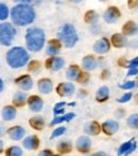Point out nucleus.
Masks as SVG:
<instances>
[{
	"label": "nucleus",
	"instance_id": "f257e3e1",
	"mask_svg": "<svg viewBox=\"0 0 138 156\" xmlns=\"http://www.w3.org/2000/svg\"><path fill=\"white\" fill-rule=\"evenodd\" d=\"M10 19L15 27H27L36 19V12L29 4H15L10 9Z\"/></svg>",
	"mask_w": 138,
	"mask_h": 156
},
{
	"label": "nucleus",
	"instance_id": "f03ea898",
	"mask_svg": "<svg viewBox=\"0 0 138 156\" xmlns=\"http://www.w3.org/2000/svg\"><path fill=\"white\" fill-rule=\"evenodd\" d=\"M5 61L10 69H22L28 65L30 56L27 48L22 47V46H13L5 53Z\"/></svg>",
	"mask_w": 138,
	"mask_h": 156
},
{
	"label": "nucleus",
	"instance_id": "7ed1b4c3",
	"mask_svg": "<svg viewBox=\"0 0 138 156\" xmlns=\"http://www.w3.org/2000/svg\"><path fill=\"white\" fill-rule=\"evenodd\" d=\"M26 48L30 52H40L46 44V33L40 27H30L27 29L26 36Z\"/></svg>",
	"mask_w": 138,
	"mask_h": 156
},
{
	"label": "nucleus",
	"instance_id": "20e7f679",
	"mask_svg": "<svg viewBox=\"0 0 138 156\" xmlns=\"http://www.w3.org/2000/svg\"><path fill=\"white\" fill-rule=\"evenodd\" d=\"M57 36H58V40L62 42V44L66 48H72L79 41V34L76 32L75 27L70 24V23H65L60 28Z\"/></svg>",
	"mask_w": 138,
	"mask_h": 156
},
{
	"label": "nucleus",
	"instance_id": "39448f33",
	"mask_svg": "<svg viewBox=\"0 0 138 156\" xmlns=\"http://www.w3.org/2000/svg\"><path fill=\"white\" fill-rule=\"evenodd\" d=\"M17 27L10 22H0V44L10 47L17 37Z\"/></svg>",
	"mask_w": 138,
	"mask_h": 156
},
{
	"label": "nucleus",
	"instance_id": "423d86ee",
	"mask_svg": "<svg viewBox=\"0 0 138 156\" xmlns=\"http://www.w3.org/2000/svg\"><path fill=\"white\" fill-rule=\"evenodd\" d=\"M65 66V58L60 56H50L44 62V67L51 71H58Z\"/></svg>",
	"mask_w": 138,
	"mask_h": 156
},
{
	"label": "nucleus",
	"instance_id": "0eeeda50",
	"mask_svg": "<svg viewBox=\"0 0 138 156\" xmlns=\"http://www.w3.org/2000/svg\"><path fill=\"white\" fill-rule=\"evenodd\" d=\"M56 91L60 97L62 98H67V97H71L75 94V85L71 81H66V83H60L56 88Z\"/></svg>",
	"mask_w": 138,
	"mask_h": 156
},
{
	"label": "nucleus",
	"instance_id": "6e6552de",
	"mask_svg": "<svg viewBox=\"0 0 138 156\" xmlns=\"http://www.w3.org/2000/svg\"><path fill=\"white\" fill-rule=\"evenodd\" d=\"M75 147L80 154H89L90 150H91V140H90V137L88 135L78 137L76 144H75Z\"/></svg>",
	"mask_w": 138,
	"mask_h": 156
},
{
	"label": "nucleus",
	"instance_id": "1a4fd4ad",
	"mask_svg": "<svg viewBox=\"0 0 138 156\" xmlns=\"http://www.w3.org/2000/svg\"><path fill=\"white\" fill-rule=\"evenodd\" d=\"M137 150V141L131 138L129 141L123 142L118 149V156H131Z\"/></svg>",
	"mask_w": 138,
	"mask_h": 156
},
{
	"label": "nucleus",
	"instance_id": "9d476101",
	"mask_svg": "<svg viewBox=\"0 0 138 156\" xmlns=\"http://www.w3.org/2000/svg\"><path fill=\"white\" fill-rule=\"evenodd\" d=\"M15 84L18 85V87L20 88V90H24V91H29L33 89V79L32 76L28 75V74H24V75H20L18 76L17 79H15Z\"/></svg>",
	"mask_w": 138,
	"mask_h": 156
},
{
	"label": "nucleus",
	"instance_id": "9b49d317",
	"mask_svg": "<svg viewBox=\"0 0 138 156\" xmlns=\"http://www.w3.org/2000/svg\"><path fill=\"white\" fill-rule=\"evenodd\" d=\"M110 46H112V42L108 40V38H100V40H98L94 46H93V50L95 53L98 55H105V53H108L110 51Z\"/></svg>",
	"mask_w": 138,
	"mask_h": 156
},
{
	"label": "nucleus",
	"instance_id": "f8f14e48",
	"mask_svg": "<svg viewBox=\"0 0 138 156\" xmlns=\"http://www.w3.org/2000/svg\"><path fill=\"white\" fill-rule=\"evenodd\" d=\"M27 105H28L30 112L38 113V112H41L43 109L44 103H43V99L40 95H30V97H28Z\"/></svg>",
	"mask_w": 138,
	"mask_h": 156
},
{
	"label": "nucleus",
	"instance_id": "ddd939ff",
	"mask_svg": "<svg viewBox=\"0 0 138 156\" xmlns=\"http://www.w3.org/2000/svg\"><path fill=\"white\" fill-rule=\"evenodd\" d=\"M119 131V123L114 119H106L102 124V132L106 136H113Z\"/></svg>",
	"mask_w": 138,
	"mask_h": 156
},
{
	"label": "nucleus",
	"instance_id": "4468645a",
	"mask_svg": "<svg viewBox=\"0 0 138 156\" xmlns=\"http://www.w3.org/2000/svg\"><path fill=\"white\" fill-rule=\"evenodd\" d=\"M23 147L26 150H29V151H34L37 150L38 147L41 145V141H40V137L37 135H29V136H26L23 138Z\"/></svg>",
	"mask_w": 138,
	"mask_h": 156
},
{
	"label": "nucleus",
	"instance_id": "2eb2a0df",
	"mask_svg": "<svg viewBox=\"0 0 138 156\" xmlns=\"http://www.w3.org/2000/svg\"><path fill=\"white\" fill-rule=\"evenodd\" d=\"M120 10L118 9L117 6H109L108 9L105 10L104 15H103V18L104 20L108 23V24H113V23H116L118 22V19L120 18Z\"/></svg>",
	"mask_w": 138,
	"mask_h": 156
},
{
	"label": "nucleus",
	"instance_id": "dca6fc26",
	"mask_svg": "<svg viewBox=\"0 0 138 156\" xmlns=\"http://www.w3.org/2000/svg\"><path fill=\"white\" fill-rule=\"evenodd\" d=\"M6 135L13 141H20L26 137V129L22 126H12L6 129Z\"/></svg>",
	"mask_w": 138,
	"mask_h": 156
},
{
	"label": "nucleus",
	"instance_id": "f3484780",
	"mask_svg": "<svg viewBox=\"0 0 138 156\" xmlns=\"http://www.w3.org/2000/svg\"><path fill=\"white\" fill-rule=\"evenodd\" d=\"M62 42H61L58 38H53V40H50L47 43V47H46V52H47L48 56H57V55L61 52V48H62Z\"/></svg>",
	"mask_w": 138,
	"mask_h": 156
},
{
	"label": "nucleus",
	"instance_id": "a211bd4d",
	"mask_svg": "<svg viewBox=\"0 0 138 156\" xmlns=\"http://www.w3.org/2000/svg\"><path fill=\"white\" fill-rule=\"evenodd\" d=\"M37 88H38V91H40L41 94L48 95L53 90V83L51 79H48V77H42V79L38 80Z\"/></svg>",
	"mask_w": 138,
	"mask_h": 156
},
{
	"label": "nucleus",
	"instance_id": "6ab92c4d",
	"mask_svg": "<svg viewBox=\"0 0 138 156\" xmlns=\"http://www.w3.org/2000/svg\"><path fill=\"white\" fill-rule=\"evenodd\" d=\"M84 132L88 136H98L102 132V124H99L96 121H90L84 124Z\"/></svg>",
	"mask_w": 138,
	"mask_h": 156
},
{
	"label": "nucleus",
	"instance_id": "aec40b11",
	"mask_svg": "<svg viewBox=\"0 0 138 156\" xmlns=\"http://www.w3.org/2000/svg\"><path fill=\"white\" fill-rule=\"evenodd\" d=\"M2 118L5 122H12L17 118V107L15 105H5L2 109Z\"/></svg>",
	"mask_w": 138,
	"mask_h": 156
},
{
	"label": "nucleus",
	"instance_id": "412c9836",
	"mask_svg": "<svg viewBox=\"0 0 138 156\" xmlns=\"http://www.w3.org/2000/svg\"><path fill=\"white\" fill-rule=\"evenodd\" d=\"M81 66L85 71H93L98 67V60L93 56V55H88L82 58L81 61Z\"/></svg>",
	"mask_w": 138,
	"mask_h": 156
},
{
	"label": "nucleus",
	"instance_id": "4be33fe9",
	"mask_svg": "<svg viewBox=\"0 0 138 156\" xmlns=\"http://www.w3.org/2000/svg\"><path fill=\"white\" fill-rule=\"evenodd\" d=\"M110 42L116 48H123L128 44L127 36H124L123 33H114L110 38Z\"/></svg>",
	"mask_w": 138,
	"mask_h": 156
},
{
	"label": "nucleus",
	"instance_id": "5701e85b",
	"mask_svg": "<svg viewBox=\"0 0 138 156\" xmlns=\"http://www.w3.org/2000/svg\"><path fill=\"white\" fill-rule=\"evenodd\" d=\"M28 102V95L26 94L24 90H19L14 94L13 97V105H15L17 108H22L24 107Z\"/></svg>",
	"mask_w": 138,
	"mask_h": 156
},
{
	"label": "nucleus",
	"instance_id": "b1692460",
	"mask_svg": "<svg viewBox=\"0 0 138 156\" xmlns=\"http://www.w3.org/2000/svg\"><path fill=\"white\" fill-rule=\"evenodd\" d=\"M122 30H123L124 36H136L138 34V24L133 20H128L123 24Z\"/></svg>",
	"mask_w": 138,
	"mask_h": 156
},
{
	"label": "nucleus",
	"instance_id": "393cba45",
	"mask_svg": "<svg viewBox=\"0 0 138 156\" xmlns=\"http://www.w3.org/2000/svg\"><path fill=\"white\" fill-rule=\"evenodd\" d=\"M29 126L36 131H42L46 127V121L42 115H33L32 118H29Z\"/></svg>",
	"mask_w": 138,
	"mask_h": 156
},
{
	"label": "nucleus",
	"instance_id": "a878e982",
	"mask_svg": "<svg viewBox=\"0 0 138 156\" xmlns=\"http://www.w3.org/2000/svg\"><path fill=\"white\" fill-rule=\"evenodd\" d=\"M110 97V90L108 87H105V85H103V87H100L98 89L96 94H95V100L98 103H104L106 102V100L109 99Z\"/></svg>",
	"mask_w": 138,
	"mask_h": 156
},
{
	"label": "nucleus",
	"instance_id": "bb28decb",
	"mask_svg": "<svg viewBox=\"0 0 138 156\" xmlns=\"http://www.w3.org/2000/svg\"><path fill=\"white\" fill-rule=\"evenodd\" d=\"M81 73V69L78 65H70L66 70V77L70 81H76Z\"/></svg>",
	"mask_w": 138,
	"mask_h": 156
},
{
	"label": "nucleus",
	"instance_id": "cd10ccee",
	"mask_svg": "<svg viewBox=\"0 0 138 156\" xmlns=\"http://www.w3.org/2000/svg\"><path fill=\"white\" fill-rule=\"evenodd\" d=\"M72 149H74V146H72V144L70 142V141H60L58 144H57V146H56V150H57V152L60 154V155H66V154H70L71 151H72Z\"/></svg>",
	"mask_w": 138,
	"mask_h": 156
},
{
	"label": "nucleus",
	"instance_id": "c85d7f7f",
	"mask_svg": "<svg viewBox=\"0 0 138 156\" xmlns=\"http://www.w3.org/2000/svg\"><path fill=\"white\" fill-rule=\"evenodd\" d=\"M23 149L19 146H9L8 149L5 150V156H23Z\"/></svg>",
	"mask_w": 138,
	"mask_h": 156
},
{
	"label": "nucleus",
	"instance_id": "c756f323",
	"mask_svg": "<svg viewBox=\"0 0 138 156\" xmlns=\"http://www.w3.org/2000/svg\"><path fill=\"white\" fill-rule=\"evenodd\" d=\"M10 17V9L5 3H0V22H5Z\"/></svg>",
	"mask_w": 138,
	"mask_h": 156
},
{
	"label": "nucleus",
	"instance_id": "7c9ffc66",
	"mask_svg": "<svg viewBox=\"0 0 138 156\" xmlns=\"http://www.w3.org/2000/svg\"><path fill=\"white\" fill-rule=\"evenodd\" d=\"M127 126L132 129H138V113H132L127 118Z\"/></svg>",
	"mask_w": 138,
	"mask_h": 156
},
{
	"label": "nucleus",
	"instance_id": "2f4dec72",
	"mask_svg": "<svg viewBox=\"0 0 138 156\" xmlns=\"http://www.w3.org/2000/svg\"><path fill=\"white\" fill-rule=\"evenodd\" d=\"M84 20L89 24H95L96 20H98V14L95 10H88L84 15Z\"/></svg>",
	"mask_w": 138,
	"mask_h": 156
},
{
	"label": "nucleus",
	"instance_id": "473e14b6",
	"mask_svg": "<svg viewBox=\"0 0 138 156\" xmlns=\"http://www.w3.org/2000/svg\"><path fill=\"white\" fill-rule=\"evenodd\" d=\"M67 105L66 102H58L55 104V107H53V114L55 115H64L65 114V107Z\"/></svg>",
	"mask_w": 138,
	"mask_h": 156
},
{
	"label": "nucleus",
	"instance_id": "72a5a7b5",
	"mask_svg": "<svg viewBox=\"0 0 138 156\" xmlns=\"http://www.w3.org/2000/svg\"><path fill=\"white\" fill-rule=\"evenodd\" d=\"M41 66H42V65H41V62L38 61V60H32V61L28 62V71L37 74V73H40Z\"/></svg>",
	"mask_w": 138,
	"mask_h": 156
},
{
	"label": "nucleus",
	"instance_id": "f704fd0d",
	"mask_svg": "<svg viewBox=\"0 0 138 156\" xmlns=\"http://www.w3.org/2000/svg\"><path fill=\"white\" fill-rule=\"evenodd\" d=\"M119 88L122 90H132V89H137V81L136 80H127L124 83L119 84Z\"/></svg>",
	"mask_w": 138,
	"mask_h": 156
},
{
	"label": "nucleus",
	"instance_id": "c9c22d12",
	"mask_svg": "<svg viewBox=\"0 0 138 156\" xmlns=\"http://www.w3.org/2000/svg\"><path fill=\"white\" fill-rule=\"evenodd\" d=\"M89 80H90V74H89V71H85V70H81V73H80V75H79V77H78V83H80V84H82V85H85V84H88L89 83Z\"/></svg>",
	"mask_w": 138,
	"mask_h": 156
},
{
	"label": "nucleus",
	"instance_id": "e433bc0d",
	"mask_svg": "<svg viewBox=\"0 0 138 156\" xmlns=\"http://www.w3.org/2000/svg\"><path fill=\"white\" fill-rule=\"evenodd\" d=\"M65 132H66V127H65V126H58L57 128L53 129V132L51 133V140L57 138V137H60V136H62Z\"/></svg>",
	"mask_w": 138,
	"mask_h": 156
},
{
	"label": "nucleus",
	"instance_id": "4c0bfd02",
	"mask_svg": "<svg viewBox=\"0 0 138 156\" xmlns=\"http://www.w3.org/2000/svg\"><path fill=\"white\" fill-rule=\"evenodd\" d=\"M132 97H133V94L132 93H129V91H127V93H124L123 95H122L120 98H118L117 99V102L118 103H120V104H124V103H128L129 100L132 99Z\"/></svg>",
	"mask_w": 138,
	"mask_h": 156
},
{
	"label": "nucleus",
	"instance_id": "58836bf2",
	"mask_svg": "<svg viewBox=\"0 0 138 156\" xmlns=\"http://www.w3.org/2000/svg\"><path fill=\"white\" fill-rule=\"evenodd\" d=\"M62 122H66V121H65V115H55V118H53V119L50 122V126H51V127L57 126V124H61Z\"/></svg>",
	"mask_w": 138,
	"mask_h": 156
},
{
	"label": "nucleus",
	"instance_id": "ea45409f",
	"mask_svg": "<svg viewBox=\"0 0 138 156\" xmlns=\"http://www.w3.org/2000/svg\"><path fill=\"white\" fill-rule=\"evenodd\" d=\"M128 69H132V67H138V56L132 58L131 61H128V65H127Z\"/></svg>",
	"mask_w": 138,
	"mask_h": 156
},
{
	"label": "nucleus",
	"instance_id": "a19ab883",
	"mask_svg": "<svg viewBox=\"0 0 138 156\" xmlns=\"http://www.w3.org/2000/svg\"><path fill=\"white\" fill-rule=\"evenodd\" d=\"M55 154H53V151L52 150H50V149H44V150H42L40 154H38V156H53Z\"/></svg>",
	"mask_w": 138,
	"mask_h": 156
},
{
	"label": "nucleus",
	"instance_id": "79ce46f5",
	"mask_svg": "<svg viewBox=\"0 0 138 156\" xmlns=\"http://www.w3.org/2000/svg\"><path fill=\"white\" fill-rule=\"evenodd\" d=\"M127 76H138V67H132V69H128Z\"/></svg>",
	"mask_w": 138,
	"mask_h": 156
},
{
	"label": "nucleus",
	"instance_id": "37998d69",
	"mask_svg": "<svg viewBox=\"0 0 138 156\" xmlns=\"http://www.w3.org/2000/svg\"><path fill=\"white\" fill-rule=\"evenodd\" d=\"M128 8L129 9H136V8H138V0H128Z\"/></svg>",
	"mask_w": 138,
	"mask_h": 156
},
{
	"label": "nucleus",
	"instance_id": "c03bdc74",
	"mask_svg": "<svg viewBox=\"0 0 138 156\" xmlns=\"http://www.w3.org/2000/svg\"><path fill=\"white\" fill-rule=\"evenodd\" d=\"M109 75H110L109 70H103V71H102V74H100V77H102V79H108V77H109Z\"/></svg>",
	"mask_w": 138,
	"mask_h": 156
},
{
	"label": "nucleus",
	"instance_id": "a18cd8bd",
	"mask_svg": "<svg viewBox=\"0 0 138 156\" xmlns=\"http://www.w3.org/2000/svg\"><path fill=\"white\" fill-rule=\"evenodd\" d=\"M124 114H126L124 109H118V111L116 112V115L118 117V118H122V117H124Z\"/></svg>",
	"mask_w": 138,
	"mask_h": 156
},
{
	"label": "nucleus",
	"instance_id": "49530a36",
	"mask_svg": "<svg viewBox=\"0 0 138 156\" xmlns=\"http://www.w3.org/2000/svg\"><path fill=\"white\" fill-rule=\"evenodd\" d=\"M17 4H30V3H33L34 0H14Z\"/></svg>",
	"mask_w": 138,
	"mask_h": 156
},
{
	"label": "nucleus",
	"instance_id": "de8ad7c7",
	"mask_svg": "<svg viewBox=\"0 0 138 156\" xmlns=\"http://www.w3.org/2000/svg\"><path fill=\"white\" fill-rule=\"evenodd\" d=\"M91 156H108V154H106L105 151H96V152H94Z\"/></svg>",
	"mask_w": 138,
	"mask_h": 156
},
{
	"label": "nucleus",
	"instance_id": "09e8293b",
	"mask_svg": "<svg viewBox=\"0 0 138 156\" xmlns=\"http://www.w3.org/2000/svg\"><path fill=\"white\" fill-rule=\"evenodd\" d=\"M4 152V141L0 138V154Z\"/></svg>",
	"mask_w": 138,
	"mask_h": 156
},
{
	"label": "nucleus",
	"instance_id": "8fccbe9b",
	"mask_svg": "<svg viewBox=\"0 0 138 156\" xmlns=\"http://www.w3.org/2000/svg\"><path fill=\"white\" fill-rule=\"evenodd\" d=\"M4 133H6V132H5V128H4L3 124H0V136H3Z\"/></svg>",
	"mask_w": 138,
	"mask_h": 156
},
{
	"label": "nucleus",
	"instance_id": "3c124183",
	"mask_svg": "<svg viewBox=\"0 0 138 156\" xmlns=\"http://www.w3.org/2000/svg\"><path fill=\"white\" fill-rule=\"evenodd\" d=\"M4 90V80L0 77V93H2Z\"/></svg>",
	"mask_w": 138,
	"mask_h": 156
},
{
	"label": "nucleus",
	"instance_id": "603ef678",
	"mask_svg": "<svg viewBox=\"0 0 138 156\" xmlns=\"http://www.w3.org/2000/svg\"><path fill=\"white\" fill-rule=\"evenodd\" d=\"M70 2H72V3H75V4H79V3L82 2V0H70Z\"/></svg>",
	"mask_w": 138,
	"mask_h": 156
},
{
	"label": "nucleus",
	"instance_id": "864d4df0",
	"mask_svg": "<svg viewBox=\"0 0 138 156\" xmlns=\"http://www.w3.org/2000/svg\"><path fill=\"white\" fill-rule=\"evenodd\" d=\"M134 100H136V103H137V105H138V93L134 95Z\"/></svg>",
	"mask_w": 138,
	"mask_h": 156
},
{
	"label": "nucleus",
	"instance_id": "5fc2aeb1",
	"mask_svg": "<svg viewBox=\"0 0 138 156\" xmlns=\"http://www.w3.org/2000/svg\"><path fill=\"white\" fill-rule=\"evenodd\" d=\"M68 105H70V107H74V105H76V103H75V102H72V103H68Z\"/></svg>",
	"mask_w": 138,
	"mask_h": 156
},
{
	"label": "nucleus",
	"instance_id": "6e6d98bb",
	"mask_svg": "<svg viewBox=\"0 0 138 156\" xmlns=\"http://www.w3.org/2000/svg\"><path fill=\"white\" fill-rule=\"evenodd\" d=\"M100 2H106V0H100Z\"/></svg>",
	"mask_w": 138,
	"mask_h": 156
}]
</instances>
